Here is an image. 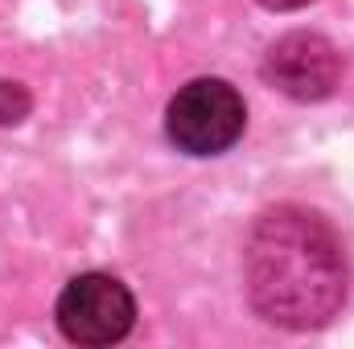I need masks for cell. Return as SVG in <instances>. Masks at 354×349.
I'll return each instance as SVG.
<instances>
[{
	"instance_id": "6da1fadb",
	"label": "cell",
	"mask_w": 354,
	"mask_h": 349,
	"mask_svg": "<svg viewBox=\"0 0 354 349\" xmlns=\"http://www.w3.org/2000/svg\"><path fill=\"white\" fill-rule=\"evenodd\" d=\"M248 308L280 333H322L351 300V255L338 226L301 201L264 206L243 235Z\"/></svg>"
},
{
	"instance_id": "7a4b0ae2",
	"label": "cell",
	"mask_w": 354,
	"mask_h": 349,
	"mask_svg": "<svg viewBox=\"0 0 354 349\" xmlns=\"http://www.w3.org/2000/svg\"><path fill=\"white\" fill-rule=\"evenodd\" d=\"M165 140L189 161L227 157L248 132V99L243 90L218 74H198L169 94L165 103Z\"/></svg>"
},
{
	"instance_id": "3957f363",
	"label": "cell",
	"mask_w": 354,
	"mask_h": 349,
	"mask_svg": "<svg viewBox=\"0 0 354 349\" xmlns=\"http://www.w3.org/2000/svg\"><path fill=\"white\" fill-rule=\"evenodd\" d=\"M140 321L136 292L115 271H79L62 283L54 300V325L62 341L79 349H111L132 337Z\"/></svg>"
},
{
	"instance_id": "277c9868",
	"label": "cell",
	"mask_w": 354,
	"mask_h": 349,
	"mask_svg": "<svg viewBox=\"0 0 354 349\" xmlns=\"http://www.w3.org/2000/svg\"><path fill=\"white\" fill-rule=\"evenodd\" d=\"M342 74H346V58L334 46V37H326L322 29H288L268 41L260 58L264 87L305 107L334 99L342 87Z\"/></svg>"
},
{
	"instance_id": "5b68a950",
	"label": "cell",
	"mask_w": 354,
	"mask_h": 349,
	"mask_svg": "<svg viewBox=\"0 0 354 349\" xmlns=\"http://www.w3.org/2000/svg\"><path fill=\"white\" fill-rule=\"evenodd\" d=\"M37 99L21 79H0V128H21L33 115Z\"/></svg>"
},
{
	"instance_id": "8992f818",
	"label": "cell",
	"mask_w": 354,
	"mask_h": 349,
	"mask_svg": "<svg viewBox=\"0 0 354 349\" xmlns=\"http://www.w3.org/2000/svg\"><path fill=\"white\" fill-rule=\"evenodd\" d=\"M260 8H268V12H301V8H309L313 0H256Z\"/></svg>"
}]
</instances>
